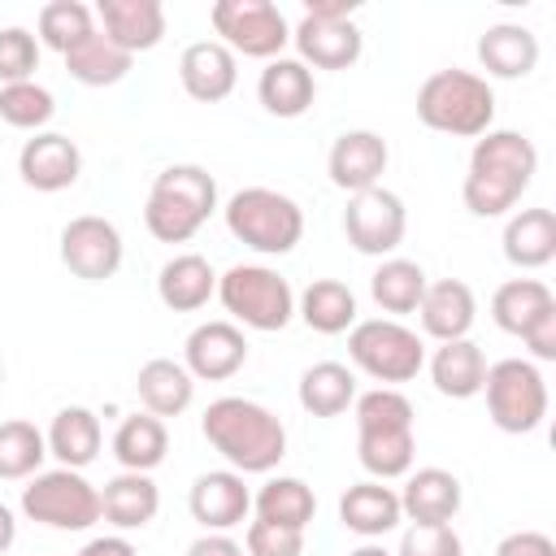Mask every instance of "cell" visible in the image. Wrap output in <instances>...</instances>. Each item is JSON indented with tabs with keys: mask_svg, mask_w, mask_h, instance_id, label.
<instances>
[{
	"mask_svg": "<svg viewBox=\"0 0 556 556\" xmlns=\"http://www.w3.org/2000/svg\"><path fill=\"white\" fill-rule=\"evenodd\" d=\"M426 269L417 265V261H404V256H387L378 269H374V278H369V295H374V304L382 308V313H391V317H404V313H417V304H421V295H426Z\"/></svg>",
	"mask_w": 556,
	"mask_h": 556,
	"instance_id": "d590c367",
	"label": "cell"
},
{
	"mask_svg": "<svg viewBox=\"0 0 556 556\" xmlns=\"http://www.w3.org/2000/svg\"><path fill=\"white\" fill-rule=\"evenodd\" d=\"M222 213L226 230L261 256H287L304 239V208L274 187H243L226 200Z\"/></svg>",
	"mask_w": 556,
	"mask_h": 556,
	"instance_id": "8992f818",
	"label": "cell"
},
{
	"mask_svg": "<svg viewBox=\"0 0 556 556\" xmlns=\"http://www.w3.org/2000/svg\"><path fill=\"white\" fill-rule=\"evenodd\" d=\"M491 117H495V91L473 70H456V65L434 70L417 87V122L439 135L478 139L491 130Z\"/></svg>",
	"mask_w": 556,
	"mask_h": 556,
	"instance_id": "5b68a950",
	"label": "cell"
},
{
	"mask_svg": "<svg viewBox=\"0 0 556 556\" xmlns=\"http://www.w3.org/2000/svg\"><path fill=\"white\" fill-rule=\"evenodd\" d=\"M217 213V178L204 165H165L152 178L143 226L156 243H187Z\"/></svg>",
	"mask_w": 556,
	"mask_h": 556,
	"instance_id": "277c9868",
	"label": "cell"
},
{
	"mask_svg": "<svg viewBox=\"0 0 556 556\" xmlns=\"http://www.w3.org/2000/svg\"><path fill=\"white\" fill-rule=\"evenodd\" d=\"M339 521H343V530H352V534H361V539L374 543V539L391 534L404 521L400 491H391L387 482H374V478L352 482L343 491V500H339Z\"/></svg>",
	"mask_w": 556,
	"mask_h": 556,
	"instance_id": "cb8c5ba5",
	"label": "cell"
},
{
	"mask_svg": "<svg viewBox=\"0 0 556 556\" xmlns=\"http://www.w3.org/2000/svg\"><path fill=\"white\" fill-rule=\"evenodd\" d=\"M187 556H248V552H243V543H235L230 534H200V539L187 547Z\"/></svg>",
	"mask_w": 556,
	"mask_h": 556,
	"instance_id": "7dc6e473",
	"label": "cell"
},
{
	"mask_svg": "<svg viewBox=\"0 0 556 556\" xmlns=\"http://www.w3.org/2000/svg\"><path fill=\"white\" fill-rule=\"evenodd\" d=\"M13 539H17V517L9 504H0V556L13 547Z\"/></svg>",
	"mask_w": 556,
	"mask_h": 556,
	"instance_id": "f907efd6",
	"label": "cell"
},
{
	"mask_svg": "<svg viewBox=\"0 0 556 556\" xmlns=\"http://www.w3.org/2000/svg\"><path fill=\"white\" fill-rule=\"evenodd\" d=\"M395 556H465V543L452 526H408Z\"/></svg>",
	"mask_w": 556,
	"mask_h": 556,
	"instance_id": "ee69618b",
	"label": "cell"
},
{
	"mask_svg": "<svg viewBox=\"0 0 556 556\" xmlns=\"http://www.w3.org/2000/svg\"><path fill=\"white\" fill-rule=\"evenodd\" d=\"M356 460L374 482L404 478L417 456L413 404L395 387H374L356 395Z\"/></svg>",
	"mask_w": 556,
	"mask_h": 556,
	"instance_id": "3957f363",
	"label": "cell"
},
{
	"mask_svg": "<svg viewBox=\"0 0 556 556\" xmlns=\"http://www.w3.org/2000/svg\"><path fill=\"white\" fill-rule=\"evenodd\" d=\"M387 139L378 130H343L334 143H330V156H326V174L339 191L348 195H361L369 187H382V174H387Z\"/></svg>",
	"mask_w": 556,
	"mask_h": 556,
	"instance_id": "ac0fdd59",
	"label": "cell"
},
{
	"mask_svg": "<svg viewBox=\"0 0 556 556\" xmlns=\"http://www.w3.org/2000/svg\"><path fill=\"white\" fill-rule=\"evenodd\" d=\"M17 174H22V182H26L30 191L52 195V191H65V187L78 182V174H83V152H78V143H74L70 135H61V130H39V135H30V139L22 143V152H17Z\"/></svg>",
	"mask_w": 556,
	"mask_h": 556,
	"instance_id": "2e32d148",
	"label": "cell"
},
{
	"mask_svg": "<svg viewBox=\"0 0 556 556\" xmlns=\"http://www.w3.org/2000/svg\"><path fill=\"white\" fill-rule=\"evenodd\" d=\"M48 456H56L61 460V469H87L96 456H100V447H104V430H100V417L91 413V408H83V404H70V408H61L56 417H52V426H48Z\"/></svg>",
	"mask_w": 556,
	"mask_h": 556,
	"instance_id": "83f0119b",
	"label": "cell"
},
{
	"mask_svg": "<svg viewBox=\"0 0 556 556\" xmlns=\"http://www.w3.org/2000/svg\"><path fill=\"white\" fill-rule=\"evenodd\" d=\"M39 43L52 48V52H74L83 39L96 35V9H87L83 0H48L39 9V26H35Z\"/></svg>",
	"mask_w": 556,
	"mask_h": 556,
	"instance_id": "74e56055",
	"label": "cell"
},
{
	"mask_svg": "<svg viewBox=\"0 0 556 556\" xmlns=\"http://www.w3.org/2000/svg\"><path fill=\"white\" fill-rule=\"evenodd\" d=\"M304 13H313V17H352L356 0H308Z\"/></svg>",
	"mask_w": 556,
	"mask_h": 556,
	"instance_id": "681fc988",
	"label": "cell"
},
{
	"mask_svg": "<svg viewBox=\"0 0 556 556\" xmlns=\"http://www.w3.org/2000/svg\"><path fill=\"white\" fill-rule=\"evenodd\" d=\"M478 65L491 78H526L539 65V39L521 22H495L478 39Z\"/></svg>",
	"mask_w": 556,
	"mask_h": 556,
	"instance_id": "d4e9b609",
	"label": "cell"
},
{
	"mask_svg": "<svg viewBox=\"0 0 556 556\" xmlns=\"http://www.w3.org/2000/svg\"><path fill=\"white\" fill-rule=\"evenodd\" d=\"M208 22L235 56L243 52L256 61H274L291 43V26H287L282 9L269 0H217L208 9Z\"/></svg>",
	"mask_w": 556,
	"mask_h": 556,
	"instance_id": "8fae6325",
	"label": "cell"
},
{
	"mask_svg": "<svg viewBox=\"0 0 556 556\" xmlns=\"http://www.w3.org/2000/svg\"><path fill=\"white\" fill-rule=\"evenodd\" d=\"M22 513L48 530H91L100 521V491L78 469H39L22 486Z\"/></svg>",
	"mask_w": 556,
	"mask_h": 556,
	"instance_id": "30bf717a",
	"label": "cell"
},
{
	"mask_svg": "<svg viewBox=\"0 0 556 556\" xmlns=\"http://www.w3.org/2000/svg\"><path fill=\"white\" fill-rule=\"evenodd\" d=\"M404 491H400V513L413 526H452V517L460 513V478L426 465V469H408L404 473Z\"/></svg>",
	"mask_w": 556,
	"mask_h": 556,
	"instance_id": "44dd1931",
	"label": "cell"
},
{
	"mask_svg": "<svg viewBox=\"0 0 556 556\" xmlns=\"http://www.w3.org/2000/svg\"><path fill=\"white\" fill-rule=\"evenodd\" d=\"M300 408L313 413V417H339L356 404V374L339 361H317L300 374Z\"/></svg>",
	"mask_w": 556,
	"mask_h": 556,
	"instance_id": "836d02e7",
	"label": "cell"
},
{
	"mask_svg": "<svg viewBox=\"0 0 556 556\" xmlns=\"http://www.w3.org/2000/svg\"><path fill=\"white\" fill-rule=\"evenodd\" d=\"M495 556H556V543L543 530H513L500 539Z\"/></svg>",
	"mask_w": 556,
	"mask_h": 556,
	"instance_id": "f6af8a7d",
	"label": "cell"
},
{
	"mask_svg": "<svg viewBox=\"0 0 556 556\" xmlns=\"http://www.w3.org/2000/svg\"><path fill=\"white\" fill-rule=\"evenodd\" d=\"M182 365L195 382H226L248 365V339L235 321H200L182 343Z\"/></svg>",
	"mask_w": 556,
	"mask_h": 556,
	"instance_id": "5bb4252c",
	"label": "cell"
},
{
	"mask_svg": "<svg viewBox=\"0 0 556 556\" xmlns=\"http://www.w3.org/2000/svg\"><path fill=\"white\" fill-rule=\"evenodd\" d=\"M295 313H300V321H304L308 330H317V334H343V330L356 326V295H352V287L339 282V278H313V282L300 291Z\"/></svg>",
	"mask_w": 556,
	"mask_h": 556,
	"instance_id": "1f68e13d",
	"label": "cell"
},
{
	"mask_svg": "<svg viewBox=\"0 0 556 556\" xmlns=\"http://www.w3.org/2000/svg\"><path fill=\"white\" fill-rule=\"evenodd\" d=\"M56 113V100L48 87H39L35 78L30 83H9L0 87V122L13 126V130H43Z\"/></svg>",
	"mask_w": 556,
	"mask_h": 556,
	"instance_id": "60d3db41",
	"label": "cell"
},
{
	"mask_svg": "<svg viewBox=\"0 0 556 556\" xmlns=\"http://www.w3.org/2000/svg\"><path fill=\"white\" fill-rule=\"evenodd\" d=\"M100 17V35L122 48L126 56L135 52H152L165 39V4L161 0H100L96 4Z\"/></svg>",
	"mask_w": 556,
	"mask_h": 556,
	"instance_id": "ffe728a7",
	"label": "cell"
},
{
	"mask_svg": "<svg viewBox=\"0 0 556 556\" xmlns=\"http://www.w3.org/2000/svg\"><path fill=\"white\" fill-rule=\"evenodd\" d=\"M122 230L109 217L83 213L61 230V265L83 282H104L122 269Z\"/></svg>",
	"mask_w": 556,
	"mask_h": 556,
	"instance_id": "4fadbf2b",
	"label": "cell"
},
{
	"mask_svg": "<svg viewBox=\"0 0 556 556\" xmlns=\"http://www.w3.org/2000/svg\"><path fill=\"white\" fill-rule=\"evenodd\" d=\"M430 382L447 400H473V395H482V382H486V356H482V348L473 339L439 343L434 356H430Z\"/></svg>",
	"mask_w": 556,
	"mask_h": 556,
	"instance_id": "f546056e",
	"label": "cell"
},
{
	"mask_svg": "<svg viewBox=\"0 0 556 556\" xmlns=\"http://www.w3.org/2000/svg\"><path fill=\"white\" fill-rule=\"evenodd\" d=\"M165 452H169V430L152 413H130L113 430V456L130 473H152L165 460Z\"/></svg>",
	"mask_w": 556,
	"mask_h": 556,
	"instance_id": "e575fe53",
	"label": "cell"
},
{
	"mask_svg": "<svg viewBox=\"0 0 556 556\" xmlns=\"http://www.w3.org/2000/svg\"><path fill=\"white\" fill-rule=\"evenodd\" d=\"M256 96H261L265 113L291 122V117H304V113L313 109V100H317V78H313V70H308L304 61H295V56H274V61H265V70H261V78H256Z\"/></svg>",
	"mask_w": 556,
	"mask_h": 556,
	"instance_id": "603a6c76",
	"label": "cell"
},
{
	"mask_svg": "<svg viewBox=\"0 0 556 556\" xmlns=\"http://www.w3.org/2000/svg\"><path fill=\"white\" fill-rule=\"evenodd\" d=\"M135 391H139V404L143 413L152 417H178L191 408L195 400V378L187 374L182 361H169V356H156L148 365H139V378H135Z\"/></svg>",
	"mask_w": 556,
	"mask_h": 556,
	"instance_id": "4316f807",
	"label": "cell"
},
{
	"mask_svg": "<svg viewBox=\"0 0 556 556\" xmlns=\"http://www.w3.org/2000/svg\"><path fill=\"white\" fill-rule=\"evenodd\" d=\"M35 70H39V39L26 26H4L0 30V87L30 83Z\"/></svg>",
	"mask_w": 556,
	"mask_h": 556,
	"instance_id": "b9f144b4",
	"label": "cell"
},
{
	"mask_svg": "<svg viewBox=\"0 0 556 556\" xmlns=\"http://www.w3.org/2000/svg\"><path fill=\"white\" fill-rule=\"evenodd\" d=\"M486 413L504 434H530L547 417V382L534 361L508 356L486 365Z\"/></svg>",
	"mask_w": 556,
	"mask_h": 556,
	"instance_id": "9c48e42d",
	"label": "cell"
},
{
	"mask_svg": "<svg viewBox=\"0 0 556 556\" xmlns=\"http://www.w3.org/2000/svg\"><path fill=\"white\" fill-rule=\"evenodd\" d=\"M243 552L248 556H304V530L291 526H274V521H252L243 534Z\"/></svg>",
	"mask_w": 556,
	"mask_h": 556,
	"instance_id": "7bdbcfd3",
	"label": "cell"
},
{
	"mask_svg": "<svg viewBox=\"0 0 556 556\" xmlns=\"http://www.w3.org/2000/svg\"><path fill=\"white\" fill-rule=\"evenodd\" d=\"M348 556H391V552H387L382 543H361V547H352Z\"/></svg>",
	"mask_w": 556,
	"mask_h": 556,
	"instance_id": "816d5d0a",
	"label": "cell"
},
{
	"mask_svg": "<svg viewBox=\"0 0 556 556\" xmlns=\"http://www.w3.org/2000/svg\"><path fill=\"white\" fill-rule=\"evenodd\" d=\"M404 230H408L404 200L387 187H369L352 195L343 208V235L361 256H391L404 243Z\"/></svg>",
	"mask_w": 556,
	"mask_h": 556,
	"instance_id": "7c38bea8",
	"label": "cell"
},
{
	"mask_svg": "<svg viewBox=\"0 0 556 556\" xmlns=\"http://www.w3.org/2000/svg\"><path fill=\"white\" fill-rule=\"evenodd\" d=\"M521 343L530 348L534 361H556V308H547V313L521 334Z\"/></svg>",
	"mask_w": 556,
	"mask_h": 556,
	"instance_id": "bcb514c9",
	"label": "cell"
},
{
	"mask_svg": "<svg viewBox=\"0 0 556 556\" xmlns=\"http://www.w3.org/2000/svg\"><path fill=\"white\" fill-rule=\"evenodd\" d=\"M417 317H421V330L439 343H452V339H469L473 330V317H478V300L469 291V282L460 278H439V282H426V295L417 304Z\"/></svg>",
	"mask_w": 556,
	"mask_h": 556,
	"instance_id": "7402d4cb",
	"label": "cell"
},
{
	"mask_svg": "<svg viewBox=\"0 0 556 556\" xmlns=\"http://www.w3.org/2000/svg\"><path fill=\"white\" fill-rule=\"evenodd\" d=\"M291 43H295V61L313 65V70H348L361 61V48H365V35L352 17H313L304 13L291 30Z\"/></svg>",
	"mask_w": 556,
	"mask_h": 556,
	"instance_id": "9a60e30c",
	"label": "cell"
},
{
	"mask_svg": "<svg viewBox=\"0 0 556 556\" xmlns=\"http://www.w3.org/2000/svg\"><path fill=\"white\" fill-rule=\"evenodd\" d=\"M178 83H182V91H187L191 100L217 104V100H226V96L235 91V83H239V61H235V52H230L222 39H195V43H187L182 56H178Z\"/></svg>",
	"mask_w": 556,
	"mask_h": 556,
	"instance_id": "d6986e66",
	"label": "cell"
},
{
	"mask_svg": "<svg viewBox=\"0 0 556 556\" xmlns=\"http://www.w3.org/2000/svg\"><path fill=\"white\" fill-rule=\"evenodd\" d=\"M256 517L261 521H274V526H291V530H304L317 513V495L304 478H269L256 500H252Z\"/></svg>",
	"mask_w": 556,
	"mask_h": 556,
	"instance_id": "8d00e7d4",
	"label": "cell"
},
{
	"mask_svg": "<svg viewBox=\"0 0 556 556\" xmlns=\"http://www.w3.org/2000/svg\"><path fill=\"white\" fill-rule=\"evenodd\" d=\"M156 295L169 313H195L217 295V274L200 252H178L156 274Z\"/></svg>",
	"mask_w": 556,
	"mask_h": 556,
	"instance_id": "484cf974",
	"label": "cell"
},
{
	"mask_svg": "<svg viewBox=\"0 0 556 556\" xmlns=\"http://www.w3.org/2000/svg\"><path fill=\"white\" fill-rule=\"evenodd\" d=\"M547 308H556V295H552V287L539 282V278H508V282H500L495 295H491V321H495L504 334H517V339H521Z\"/></svg>",
	"mask_w": 556,
	"mask_h": 556,
	"instance_id": "d6a6232c",
	"label": "cell"
},
{
	"mask_svg": "<svg viewBox=\"0 0 556 556\" xmlns=\"http://www.w3.org/2000/svg\"><path fill=\"white\" fill-rule=\"evenodd\" d=\"M0 382H4V365H0Z\"/></svg>",
	"mask_w": 556,
	"mask_h": 556,
	"instance_id": "f5cc1de1",
	"label": "cell"
},
{
	"mask_svg": "<svg viewBox=\"0 0 556 556\" xmlns=\"http://www.w3.org/2000/svg\"><path fill=\"white\" fill-rule=\"evenodd\" d=\"M187 508L204 526V534H226V530L243 526V517L252 513V491H248L243 473H235V469H208V473H200L191 482Z\"/></svg>",
	"mask_w": 556,
	"mask_h": 556,
	"instance_id": "e0dca14e",
	"label": "cell"
},
{
	"mask_svg": "<svg viewBox=\"0 0 556 556\" xmlns=\"http://www.w3.org/2000/svg\"><path fill=\"white\" fill-rule=\"evenodd\" d=\"M156 513H161V491L148 473L122 469L117 478L100 486V517L117 530H143Z\"/></svg>",
	"mask_w": 556,
	"mask_h": 556,
	"instance_id": "f1b7e54d",
	"label": "cell"
},
{
	"mask_svg": "<svg viewBox=\"0 0 556 556\" xmlns=\"http://www.w3.org/2000/svg\"><path fill=\"white\" fill-rule=\"evenodd\" d=\"M130 61L135 56H126L122 48H113L100 30L91 39H83L74 52H65V70L83 87H113V83H122L130 74Z\"/></svg>",
	"mask_w": 556,
	"mask_h": 556,
	"instance_id": "f35d334b",
	"label": "cell"
},
{
	"mask_svg": "<svg viewBox=\"0 0 556 556\" xmlns=\"http://www.w3.org/2000/svg\"><path fill=\"white\" fill-rule=\"evenodd\" d=\"M48 456V439L39 434L35 421H0V478L22 482L35 478Z\"/></svg>",
	"mask_w": 556,
	"mask_h": 556,
	"instance_id": "ab89813d",
	"label": "cell"
},
{
	"mask_svg": "<svg viewBox=\"0 0 556 556\" xmlns=\"http://www.w3.org/2000/svg\"><path fill=\"white\" fill-rule=\"evenodd\" d=\"M200 430L235 473H269L287 456V426L278 413L243 395L213 400L200 417Z\"/></svg>",
	"mask_w": 556,
	"mask_h": 556,
	"instance_id": "7a4b0ae2",
	"label": "cell"
},
{
	"mask_svg": "<svg viewBox=\"0 0 556 556\" xmlns=\"http://www.w3.org/2000/svg\"><path fill=\"white\" fill-rule=\"evenodd\" d=\"M78 556H139V552H135V543L122 539V534H100V539H91Z\"/></svg>",
	"mask_w": 556,
	"mask_h": 556,
	"instance_id": "c3c4849f",
	"label": "cell"
},
{
	"mask_svg": "<svg viewBox=\"0 0 556 556\" xmlns=\"http://www.w3.org/2000/svg\"><path fill=\"white\" fill-rule=\"evenodd\" d=\"M504 261L517 269H543L556 256V213L552 208H521L504 226Z\"/></svg>",
	"mask_w": 556,
	"mask_h": 556,
	"instance_id": "4dcf8cb0",
	"label": "cell"
},
{
	"mask_svg": "<svg viewBox=\"0 0 556 556\" xmlns=\"http://www.w3.org/2000/svg\"><path fill=\"white\" fill-rule=\"evenodd\" d=\"M217 300L239 326L261 334H274L295 317V291L269 265H230L217 278Z\"/></svg>",
	"mask_w": 556,
	"mask_h": 556,
	"instance_id": "52a82bcc",
	"label": "cell"
},
{
	"mask_svg": "<svg viewBox=\"0 0 556 556\" xmlns=\"http://www.w3.org/2000/svg\"><path fill=\"white\" fill-rule=\"evenodd\" d=\"M348 356L361 374H369L382 387L413 382L426 365V343L417 330H408L395 317H369L348 330Z\"/></svg>",
	"mask_w": 556,
	"mask_h": 556,
	"instance_id": "ba28073f",
	"label": "cell"
},
{
	"mask_svg": "<svg viewBox=\"0 0 556 556\" xmlns=\"http://www.w3.org/2000/svg\"><path fill=\"white\" fill-rule=\"evenodd\" d=\"M539 174V148L521 130H486L469 152L460 200L473 217H504Z\"/></svg>",
	"mask_w": 556,
	"mask_h": 556,
	"instance_id": "6da1fadb",
	"label": "cell"
}]
</instances>
